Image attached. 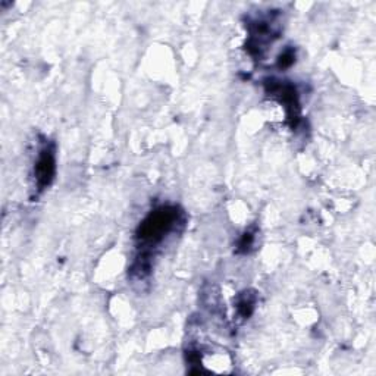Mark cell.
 <instances>
[{
    "label": "cell",
    "instance_id": "1",
    "mask_svg": "<svg viewBox=\"0 0 376 376\" xmlns=\"http://www.w3.org/2000/svg\"><path fill=\"white\" fill-rule=\"evenodd\" d=\"M178 222V212L175 207H160L144 219V222L140 225L137 231V237L141 240V243L146 244H154L163 240V237L173 228Z\"/></svg>",
    "mask_w": 376,
    "mask_h": 376
},
{
    "label": "cell",
    "instance_id": "2",
    "mask_svg": "<svg viewBox=\"0 0 376 376\" xmlns=\"http://www.w3.org/2000/svg\"><path fill=\"white\" fill-rule=\"evenodd\" d=\"M55 153L50 147H46L40 151V156L36 163V181L38 190H44L50 185L55 176Z\"/></svg>",
    "mask_w": 376,
    "mask_h": 376
},
{
    "label": "cell",
    "instance_id": "3",
    "mask_svg": "<svg viewBox=\"0 0 376 376\" xmlns=\"http://www.w3.org/2000/svg\"><path fill=\"white\" fill-rule=\"evenodd\" d=\"M237 309H238L240 316L248 318V316L251 315L253 309H254V297L250 296V294H244V296L238 300Z\"/></svg>",
    "mask_w": 376,
    "mask_h": 376
},
{
    "label": "cell",
    "instance_id": "4",
    "mask_svg": "<svg viewBox=\"0 0 376 376\" xmlns=\"http://www.w3.org/2000/svg\"><path fill=\"white\" fill-rule=\"evenodd\" d=\"M294 60H296V55H294V52L288 49V50H285V52L281 55L278 65H279L281 68H288L290 65H293V63H294Z\"/></svg>",
    "mask_w": 376,
    "mask_h": 376
},
{
    "label": "cell",
    "instance_id": "5",
    "mask_svg": "<svg viewBox=\"0 0 376 376\" xmlns=\"http://www.w3.org/2000/svg\"><path fill=\"white\" fill-rule=\"evenodd\" d=\"M251 244H253V235H251V234H244V237H243V240H241V243H240V247H241L243 250H247Z\"/></svg>",
    "mask_w": 376,
    "mask_h": 376
}]
</instances>
